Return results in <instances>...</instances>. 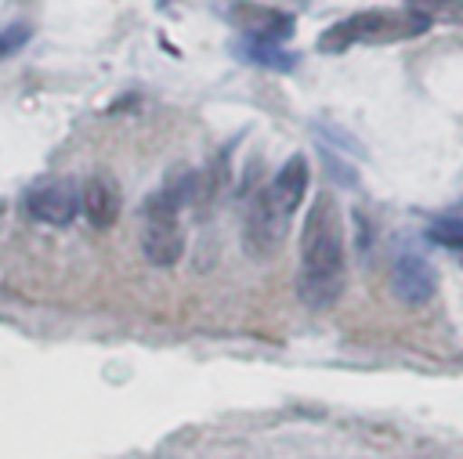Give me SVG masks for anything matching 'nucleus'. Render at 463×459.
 <instances>
[{
  "label": "nucleus",
  "instance_id": "1",
  "mask_svg": "<svg viewBox=\"0 0 463 459\" xmlns=\"http://www.w3.org/2000/svg\"><path fill=\"white\" fill-rule=\"evenodd\" d=\"M347 286V253H344V224L340 206L329 192H322L304 217L300 231V271H297V296L326 311L340 300Z\"/></svg>",
  "mask_w": 463,
  "mask_h": 459
},
{
  "label": "nucleus",
  "instance_id": "2",
  "mask_svg": "<svg viewBox=\"0 0 463 459\" xmlns=\"http://www.w3.org/2000/svg\"><path fill=\"white\" fill-rule=\"evenodd\" d=\"M192 181L195 173L177 166V173L156 188L145 202V220H141V253L156 267H170L184 253V231H181V206L192 199Z\"/></svg>",
  "mask_w": 463,
  "mask_h": 459
},
{
  "label": "nucleus",
  "instance_id": "3",
  "mask_svg": "<svg viewBox=\"0 0 463 459\" xmlns=\"http://www.w3.org/2000/svg\"><path fill=\"white\" fill-rule=\"evenodd\" d=\"M430 29V22L409 7H373V11H362V14H351L344 18L340 25H329L322 36H318V47L322 51H347L354 43H402V40H412V36H423Z\"/></svg>",
  "mask_w": 463,
  "mask_h": 459
},
{
  "label": "nucleus",
  "instance_id": "4",
  "mask_svg": "<svg viewBox=\"0 0 463 459\" xmlns=\"http://www.w3.org/2000/svg\"><path fill=\"white\" fill-rule=\"evenodd\" d=\"M286 224L289 217L275 206V199L264 192H253L250 195V206H246V217H242V249L253 257V260H268L282 235H286Z\"/></svg>",
  "mask_w": 463,
  "mask_h": 459
},
{
  "label": "nucleus",
  "instance_id": "5",
  "mask_svg": "<svg viewBox=\"0 0 463 459\" xmlns=\"http://www.w3.org/2000/svg\"><path fill=\"white\" fill-rule=\"evenodd\" d=\"M391 289L405 307H423L438 293V271L420 249H398L391 260Z\"/></svg>",
  "mask_w": 463,
  "mask_h": 459
},
{
  "label": "nucleus",
  "instance_id": "6",
  "mask_svg": "<svg viewBox=\"0 0 463 459\" xmlns=\"http://www.w3.org/2000/svg\"><path fill=\"white\" fill-rule=\"evenodd\" d=\"M25 210L40 224L65 228L80 217V188L72 181H43L25 192Z\"/></svg>",
  "mask_w": 463,
  "mask_h": 459
},
{
  "label": "nucleus",
  "instance_id": "7",
  "mask_svg": "<svg viewBox=\"0 0 463 459\" xmlns=\"http://www.w3.org/2000/svg\"><path fill=\"white\" fill-rule=\"evenodd\" d=\"M123 210V192L119 181L109 170H94L80 184V213L90 220V228H112Z\"/></svg>",
  "mask_w": 463,
  "mask_h": 459
},
{
  "label": "nucleus",
  "instance_id": "8",
  "mask_svg": "<svg viewBox=\"0 0 463 459\" xmlns=\"http://www.w3.org/2000/svg\"><path fill=\"white\" fill-rule=\"evenodd\" d=\"M228 22L239 25L246 36L271 40V43H282L293 33V14L275 11V7H264V4H253V0H235L228 7Z\"/></svg>",
  "mask_w": 463,
  "mask_h": 459
},
{
  "label": "nucleus",
  "instance_id": "9",
  "mask_svg": "<svg viewBox=\"0 0 463 459\" xmlns=\"http://www.w3.org/2000/svg\"><path fill=\"white\" fill-rule=\"evenodd\" d=\"M307 181H311L307 159H304V155H289V159L275 170V181L268 184V195L275 199V206H279L286 217H293V213L300 210V202H304Z\"/></svg>",
  "mask_w": 463,
  "mask_h": 459
},
{
  "label": "nucleus",
  "instance_id": "10",
  "mask_svg": "<svg viewBox=\"0 0 463 459\" xmlns=\"http://www.w3.org/2000/svg\"><path fill=\"white\" fill-rule=\"evenodd\" d=\"M235 51H239L242 61H253V65H264V69H275V72H289L297 65V54H289L282 43H271V40L246 36V40L235 43Z\"/></svg>",
  "mask_w": 463,
  "mask_h": 459
},
{
  "label": "nucleus",
  "instance_id": "11",
  "mask_svg": "<svg viewBox=\"0 0 463 459\" xmlns=\"http://www.w3.org/2000/svg\"><path fill=\"white\" fill-rule=\"evenodd\" d=\"M405 7L423 14L427 22H463V0H405Z\"/></svg>",
  "mask_w": 463,
  "mask_h": 459
},
{
  "label": "nucleus",
  "instance_id": "12",
  "mask_svg": "<svg viewBox=\"0 0 463 459\" xmlns=\"http://www.w3.org/2000/svg\"><path fill=\"white\" fill-rule=\"evenodd\" d=\"M29 36H33V29H29L25 22H11V25H4V29H0V61L11 58V54H18V51L29 43Z\"/></svg>",
  "mask_w": 463,
  "mask_h": 459
},
{
  "label": "nucleus",
  "instance_id": "13",
  "mask_svg": "<svg viewBox=\"0 0 463 459\" xmlns=\"http://www.w3.org/2000/svg\"><path fill=\"white\" fill-rule=\"evenodd\" d=\"M427 235H430L438 246H449V249H459V253H463V217H459V220H438Z\"/></svg>",
  "mask_w": 463,
  "mask_h": 459
}]
</instances>
